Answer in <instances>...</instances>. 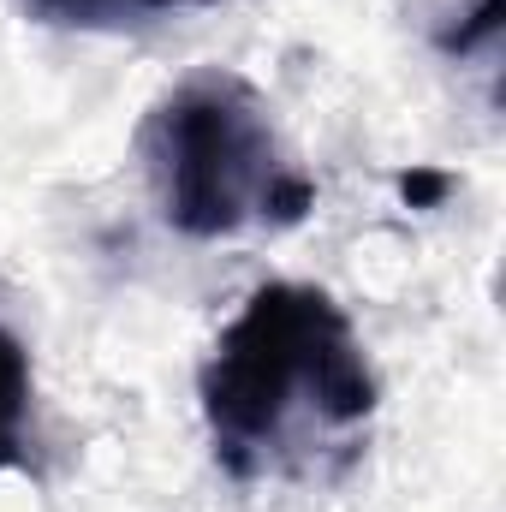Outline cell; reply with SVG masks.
Here are the masks:
<instances>
[{
	"instance_id": "obj_1",
	"label": "cell",
	"mask_w": 506,
	"mask_h": 512,
	"mask_svg": "<svg viewBox=\"0 0 506 512\" xmlns=\"http://www.w3.org/2000/svg\"><path fill=\"white\" fill-rule=\"evenodd\" d=\"M215 465L245 489H328L370 441L381 387L352 316L304 280H268L197 370Z\"/></svg>"
},
{
	"instance_id": "obj_4",
	"label": "cell",
	"mask_w": 506,
	"mask_h": 512,
	"mask_svg": "<svg viewBox=\"0 0 506 512\" xmlns=\"http://www.w3.org/2000/svg\"><path fill=\"white\" fill-rule=\"evenodd\" d=\"M24 18L48 24V30H126V24H149L161 12H179L191 0H18Z\"/></svg>"
},
{
	"instance_id": "obj_5",
	"label": "cell",
	"mask_w": 506,
	"mask_h": 512,
	"mask_svg": "<svg viewBox=\"0 0 506 512\" xmlns=\"http://www.w3.org/2000/svg\"><path fill=\"white\" fill-rule=\"evenodd\" d=\"M399 191H405L411 209H435V203L453 191V179H447L441 167H411V173H399Z\"/></svg>"
},
{
	"instance_id": "obj_2",
	"label": "cell",
	"mask_w": 506,
	"mask_h": 512,
	"mask_svg": "<svg viewBox=\"0 0 506 512\" xmlns=\"http://www.w3.org/2000/svg\"><path fill=\"white\" fill-rule=\"evenodd\" d=\"M155 209L185 239L280 233L316 209V179L292 167L251 78L203 66L179 78L137 126Z\"/></svg>"
},
{
	"instance_id": "obj_3",
	"label": "cell",
	"mask_w": 506,
	"mask_h": 512,
	"mask_svg": "<svg viewBox=\"0 0 506 512\" xmlns=\"http://www.w3.org/2000/svg\"><path fill=\"white\" fill-rule=\"evenodd\" d=\"M30 405H36L30 352H24V340H18L12 328H0V477H6V471H36Z\"/></svg>"
}]
</instances>
